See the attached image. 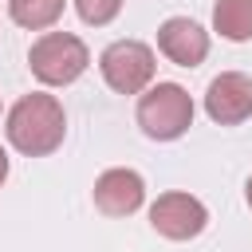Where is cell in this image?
I'll list each match as a JSON object with an SVG mask.
<instances>
[{
  "label": "cell",
  "instance_id": "6da1fadb",
  "mask_svg": "<svg viewBox=\"0 0 252 252\" xmlns=\"http://www.w3.org/2000/svg\"><path fill=\"white\" fill-rule=\"evenodd\" d=\"M4 134L12 142V150H20L24 158H47L63 146L67 138V114L63 102L47 91H32L24 94L4 122Z\"/></svg>",
  "mask_w": 252,
  "mask_h": 252
},
{
  "label": "cell",
  "instance_id": "7a4b0ae2",
  "mask_svg": "<svg viewBox=\"0 0 252 252\" xmlns=\"http://www.w3.org/2000/svg\"><path fill=\"white\" fill-rule=\"evenodd\" d=\"M138 126L146 138L154 142H173L193 126V98L185 87L177 83H154L150 91L138 94V110H134Z\"/></svg>",
  "mask_w": 252,
  "mask_h": 252
},
{
  "label": "cell",
  "instance_id": "3957f363",
  "mask_svg": "<svg viewBox=\"0 0 252 252\" xmlns=\"http://www.w3.org/2000/svg\"><path fill=\"white\" fill-rule=\"evenodd\" d=\"M28 67L43 87H71L91 67V51L71 32H43L28 51Z\"/></svg>",
  "mask_w": 252,
  "mask_h": 252
},
{
  "label": "cell",
  "instance_id": "277c9868",
  "mask_svg": "<svg viewBox=\"0 0 252 252\" xmlns=\"http://www.w3.org/2000/svg\"><path fill=\"white\" fill-rule=\"evenodd\" d=\"M98 71H102V83L118 94H142L154 87V75H158V59H154V47L142 43V39H114L102 55H98Z\"/></svg>",
  "mask_w": 252,
  "mask_h": 252
},
{
  "label": "cell",
  "instance_id": "5b68a950",
  "mask_svg": "<svg viewBox=\"0 0 252 252\" xmlns=\"http://www.w3.org/2000/svg\"><path fill=\"white\" fill-rule=\"evenodd\" d=\"M150 224L165 240H193L209 228V209L193 193H161L150 205Z\"/></svg>",
  "mask_w": 252,
  "mask_h": 252
},
{
  "label": "cell",
  "instance_id": "8992f818",
  "mask_svg": "<svg viewBox=\"0 0 252 252\" xmlns=\"http://www.w3.org/2000/svg\"><path fill=\"white\" fill-rule=\"evenodd\" d=\"M91 197H94V209H98L102 217H114V220H118V217H130V213L142 209V201H146V181H142L138 169L114 165V169H102V173L94 177Z\"/></svg>",
  "mask_w": 252,
  "mask_h": 252
},
{
  "label": "cell",
  "instance_id": "52a82bcc",
  "mask_svg": "<svg viewBox=\"0 0 252 252\" xmlns=\"http://www.w3.org/2000/svg\"><path fill=\"white\" fill-rule=\"evenodd\" d=\"M205 114L217 126H240L252 114V79L244 71H224L205 91Z\"/></svg>",
  "mask_w": 252,
  "mask_h": 252
},
{
  "label": "cell",
  "instance_id": "ba28073f",
  "mask_svg": "<svg viewBox=\"0 0 252 252\" xmlns=\"http://www.w3.org/2000/svg\"><path fill=\"white\" fill-rule=\"evenodd\" d=\"M158 51L177 67H201L209 55V32L189 16H169L158 28Z\"/></svg>",
  "mask_w": 252,
  "mask_h": 252
},
{
  "label": "cell",
  "instance_id": "9c48e42d",
  "mask_svg": "<svg viewBox=\"0 0 252 252\" xmlns=\"http://www.w3.org/2000/svg\"><path fill=\"white\" fill-rule=\"evenodd\" d=\"M213 32L228 43H248L252 39V0H217Z\"/></svg>",
  "mask_w": 252,
  "mask_h": 252
},
{
  "label": "cell",
  "instance_id": "30bf717a",
  "mask_svg": "<svg viewBox=\"0 0 252 252\" xmlns=\"http://www.w3.org/2000/svg\"><path fill=\"white\" fill-rule=\"evenodd\" d=\"M63 4L67 0H8V16L28 32H43L63 16Z\"/></svg>",
  "mask_w": 252,
  "mask_h": 252
},
{
  "label": "cell",
  "instance_id": "8fae6325",
  "mask_svg": "<svg viewBox=\"0 0 252 252\" xmlns=\"http://www.w3.org/2000/svg\"><path fill=\"white\" fill-rule=\"evenodd\" d=\"M75 12L83 24L91 28H106L118 12H122V0H75Z\"/></svg>",
  "mask_w": 252,
  "mask_h": 252
},
{
  "label": "cell",
  "instance_id": "7c38bea8",
  "mask_svg": "<svg viewBox=\"0 0 252 252\" xmlns=\"http://www.w3.org/2000/svg\"><path fill=\"white\" fill-rule=\"evenodd\" d=\"M4 181H8V154H4V146H0V189H4Z\"/></svg>",
  "mask_w": 252,
  "mask_h": 252
},
{
  "label": "cell",
  "instance_id": "4fadbf2b",
  "mask_svg": "<svg viewBox=\"0 0 252 252\" xmlns=\"http://www.w3.org/2000/svg\"><path fill=\"white\" fill-rule=\"evenodd\" d=\"M244 197H248V209H252V177H248V185H244Z\"/></svg>",
  "mask_w": 252,
  "mask_h": 252
}]
</instances>
